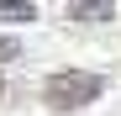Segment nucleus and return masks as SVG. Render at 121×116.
<instances>
[{"label": "nucleus", "mask_w": 121, "mask_h": 116, "mask_svg": "<svg viewBox=\"0 0 121 116\" xmlns=\"http://www.w3.org/2000/svg\"><path fill=\"white\" fill-rule=\"evenodd\" d=\"M100 90H105L100 74H90V69H58V74H48L42 100H48L53 111H79V106L100 100Z\"/></svg>", "instance_id": "obj_1"}, {"label": "nucleus", "mask_w": 121, "mask_h": 116, "mask_svg": "<svg viewBox=\"0 0 121 116\" xmlns=\"http://www.w3.org/2000/svg\"><path fill=\"white\" fill-rule=\"evenodd\" d=\"M69 16H74V21H111V16H116V5H105V0H100V5H79V0H74V5H69Z\"/></svg>", "instance_id": "obj_2"}, {"label": "nucleus", "mask_w": 121, "mask_h": 116, "mask_svg": "<svg viewBox=\"0 0 121 116\" xmlns=\"http://www.w3.org/2000/svg\"><path fill=\"white\" fill-rule=\"evenodd\" d=\"M0 21H37V5H26V0H0Z\"/></svg>", "instance_id": "obj_3"}, {"label": "nucleus", "mask_w": 121, "mask_h": 116, "mask_svg": "<svg viewBox=\"0 0 121 116\" xmlns=\"http://www.w3.org/2000/svg\"><path fill=\"white\" fill-rule=\"evenodd\" d=\"M11 58H21V42H16V37H5V32H0V63H11Z\"/></svg>", "instance_id": "obj_4"}, {"label": "nucleus", "mask_w": 121, "mask_h": 116, "mask_svg": "<svg viewBox=\"0 0 121 116\" xmlns=\"http://www.w3.org/2000/svg\"><path fill=\"white\" fill-rule=\"evenodd\" d=\"M0 95H5V79H0Z\"/></svg>", "instance_id": "obj_5"}]
</instances>
